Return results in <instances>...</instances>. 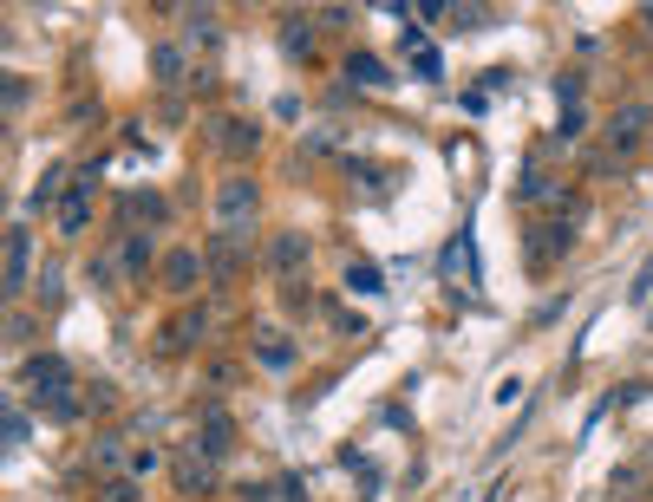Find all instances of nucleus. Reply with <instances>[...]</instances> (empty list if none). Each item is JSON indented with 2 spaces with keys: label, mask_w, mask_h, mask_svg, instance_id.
<instances>
[{
  "label": "nucleus",
  "mask_w": 653,
  "mask_h": 502,
  "mask_svg": "<svg viewBox=\"0 0 653 502\" xmlns=\"http://www.w3.org/2000/svg\"><path fill=\"white\" fill-rule=\"evenodd\" d=\"M628 300H634V307H647V300H653V261L641 268V275H634V287H628Z\"/></svg>",
  "instance_id": "obj_36"
},
{
  "label": "nucleus",
  "mask_w": 653,
  "mask_h": 502,
  "mask_svg": "<svg viewBox=\"0 0 653 502\" xmlns=\"http://www.w3.org/2000/svg\"><path fill=\"white\" fill-rule=\"evenodd\" d=\"M98 502H145V483H131V477H112Z\"/></svg>",
  "instance_id": "obj_34"
},
{
  "label": "nucleus",
  "mask_w": 653,
  "mask_h": 502,
  "mask_svg": "<svg viewBox=\"0 0 653 502\" xmlns=\"http://www.w3.org/2000/svg\"><path fill=\"white\" fill-rule=\"evenodd\" d=\"M66 190H73V170H66V163H46V170H40V183L27 190V210H33V215H60Z\"/></svg>",
  "instance_id": "obj_18"
},
{
  "label": "nucleus",
  "mask_w": 653,
  "mask_h": 502,
  "mask_svg": "<svg viewBox=\"0 0 653 502\" xmlns=\"http://www.w3.org/2000/svg\"><path fill=\"white\" fill-rule=\"evenodd\" d=\"M157 242H150V228H118L98 255H92V287H105V293H118V287H138L145 275H157Z\"/></svg>",
  "instance_id": "obj_2"
},
{
  "label": "nucleus",
  "mask_w": 653,
  "mask_h": 502,
  "mask_svg": "<svg viewBox=\"0 0 653 502\" xmlns=\"http://www.w3.org/2000/svg\"><path fill=\"white\" fill-rule=\"evenodd\" d=\"M340 287L360 293V300H379V293H386V275H379L372 261H347V268H340Z\"/></svg>",
  "instance_id": "obj_26"
},
{
  "label": "nucleus",
  "mask_w": 653,
  "mask_h": 502,
  "mask_svg": "<svg viewBox=\"0 0 653 502\" xmlns=\"http://www.w3.org/2000/svg\"><path fill=\"white\" fill-rule=\"evenodd\" d=\"M210 327H217V313H210V307H183V313H170V320H164V333H157V353H164V359L197 353V346L210 340Z\"/></svg>",
  "instance_id": "obj_7"
},
{
  "label": "nucleus",
  "mask_w": 653,
  "mask_h": 502,
  "mask_svg": "<svg viewBox=\"0 0 653 502\" xmlns=\"http://www.w3.org/2000/svg\"><path fill=\"white\" fill-rule=\"evenodd\" d=\"M307 255H314V242H307L301 228H275V235H268V248H262V268H268V281H275V287H288V281H301Z\"/></svg>",
  "instance_id": "obj_8"
},
{
  "label": "nucleus",
  "mask_w": 653,
  "mask_h": 502,
  "mask_svg": "<svg viewBox=\"0 0 653 502\" xmlns=\"http://www.w3.org/2000/svg\"><path fill=\"white\" fill-rule=\"evenodd\" d=\"M347 177H360V190L379 203V196H392V177H399V170H386V163H366V157H354V150H347Z\"/></svg>",
  "instance_id": "obj_25"
},
{
  "label": "nucleus",
  "mask_w": 653,
  "mask_h": 502,
  "mask_svg": "<svg viewBox=\"0 0 653 502\" xmlns=\"http://www.w3.org/2000/svg\"><path fill=\"white\" fill-rule=\"evenodd\" d=\"M203 281H210V261H203V248H197V242L164 248V261H157V287H164L170 300H190Z\"/></svg>",
  "instance_id": "obj_6"
},
{
  "label": "nucleus",
  "mask_w": 653,
  "mask_h": 502,
  "mask_svg": "<svg viewBox=\"0 0 653 502\" xmlns=\"http://www.w3.org/2000/svg\"><path fill=\"white\" fill-rule=\"evenodd\" d=\"M282 307H288V313H307V307H314V293H307V287H282Z\"/></svg>",
  "instance_id": "obj_38"
},
{
  "label": "nucleus",
  "mask_w": 653,
  "mask_h": 502,
  "mask_svg": "<svg viewBox=\"0 0 653 502\" xmlns=\"http://www.w3.org/2000/svg\"><path fill=\"white\" fill-rule=\"evenodd\" d=\"M576 215H543L529 235H523V261H529V275H549L569 248H576Z\"/></svg>",
  "instance_id": "obj_3"
},
{
  "label": "nucleus",
  "mask_w": 653,
  "mask_h": 502,
  "mask_svg": "<svg viewBox=\"0 0 653 502\" xmlns=\"http://www.w3.org/2000/svg\"><path fill=\"white\" fill-rule=\"evenodd\" d=\"M7 346H13V353H27V346H33V313H27V307H13V313H7Z\"/></svg>",
  "instance_id": "obj_30"
},
{
  "label": "nucleus",
  "mask_w": 653,
  "mask_h": 502,
  "mask_svg": "<svg viewBox=\"0 0 653 502\" xmlns=\"http://www.w3.org/2000/svg\"><path fill=\"white\" fill-rule=\"evenodd\" d=\"M112 398H118L112 385H92V392H85V412H112Z\"/></svg>",
  "instance_id": "obj_43"
},
{
  "label": "nucleus",
  "mask_w": 653,
  "mask_h": 502,
  "mask_svg": "<svg viewBox=\"0 0 653 502\" xmlns=\"http://www.w3.org/2000/svg\"><path fill=\"white\" fill-rule=\"evenodd\" d=\"M406 53H412V72H419L425 85H438V78H444V60H438V46L419 33V26H406Z\"/></svg>",
  "instance_id": "obj_24"
},
{
  "label": "nucleus",
  "mask_w": 653,
  "mask_h": 502,
  "mask_svg": "<svg viewBox=\"0 0 653 502\" xmlns=\"http://www.w3.org/2000/svg\"><path fill=\"white\" fill-rule=\"evenodd\" d=\"M464 268V281H477V261H471V228H457V242L444 248V275H457Z\"/></svg>",
  "instance_id": "obj_27"
},
{
  "label": "nucleus",
  "mask_w": 653,
  "mask_h": 502,
  "mask_svg": "<svg viewBox=\"0 0 653 502\" xmlns=\"http://www.w3.org/2000/svg\"><path fill=\"white\" fill-rule=\"evenodd\" d=\"M98 177H105V163H78V170H73V190H66L60 215H53V235H60V242H78V235L92 228V203H98Z\"/></svg>",
  "instance_id": "obj_4"
},
{
  "label": "nucleus",
  "mask_w": 653,
  "mask_h": 502,
  "mask_svg": "<svg viewBox=\"0 0 653 502\" xmlns=\"http://www.w3.org/2000/svg\"><path fill=\"white\" fill-rule=\"evenodd\" d=\"M118 222H125V228L150 222V228H157V222H170V203H164L157 190H118Z\"/></svg>",
  "instance_id": "obj_21"
},
{
  "label": "nucleus",
  "mask_w": 653,
  "mask_h": 502,
  "mask_svg": "<svg viewBox=\"0 0 653 502\" xmlns=\"http://www.w3.org/2000/svg\"><path fill=\"white\" fill-rule=\"evenodd\" d=\"M451 20H457L464 33H477V26H497V7H457V0H451Z\"/></svg>",
  "instance_id": "obj_31"
},
{
  "label": "nucleus",
  "mask_w": 653,
  "mask_h": 502,
  "mask_svg": "<svg viewBox=\"0 0 653 502\" xmlns=\"http://www.w3.org/2000/svg\"><path fill=\"white\" fill-rule=\"evenodd\" d=\"M556 98H562V105H581V78L576 72H556Z\"/></svg>",
  "instance_id": "obj_37"
},
{
  "label": "nucleus",
  "mask_w": 653,
  "mask_h": 502,
  "mask_svg": "<svg viewBox=\"0 0 653 502\" xmlns=\"http://www.w3.org/2000/svg\"><path fill=\"white\" fill-rule=\"evenodd\" d=\"M177 20H183V46H203V53L222 46V13L217 7H177Z\"/></svg>",
  "instance_id": "obj_20"
},
{
  "label": "nucleus",
  "mask_w": 653,
  "mask_h": 502,
  "mask_svg": "<svg viewBox=\"0 0 653 502\" xmlns=\"http://www.w3.org/2000/svg\"><path fill=\"white\" fill-rule=\"evenodd\" d=\"M562 307H569V293H549V300L536 307V327H549V320H562Z\"/></svg>",
  "instance_id": "obj_40"
},
{
  "label": "nucleus",
  "mask_w": 653,
  "mask_h": 502,
  "mask_svg": "<svg viewBox=\"0 0 653 502\" xmlns=\"http://www.w3.org/2000/svg\"><path fill=\"white\" fill-rule=\"evenodd\" d=\"M33 281H40V275H33V228L13 222V228H7V300L20 307V293Z\"/></svg>",
  "instance_id": "obj_13"
},
{
  "label": "nucleus",
  "mask_w": 653,
  "mask_h": 502,
  "mask_svg": "<svg viewBox=\"0 0 653 502\" xmlns=\"http://www.w3.org/2000/svg\"><path fill=\"white\" fill-rule=\"evenodd\" d=\"M27 430H33V418H27V405H20V398H7V444L20 450V444H27Z\"/></svg>",
  "instance_id": "obj_33"
},
{
  "label": "nucleus",
  "mask_w": 653,
  "mask_h": 502,
  "mask_svg": "<svg viewBox=\"0 0 653 502\" xmlns=\"http://www.w3.org/2000/svg\"><path fill=\"white\" fill-rule=\"evenodd\" d=\"M235 437H242L235 418H229L222 405H203V418H197V437H190V444H197L210 463H229V457H235Z\"/></svg>",
  "instance_id": "obj_12"
},
{
  "label": "nucleus",
  "mask_w": 653,
  "mask_h": 502,
  "mask_svg": "<svg viewBox=\"0 0 653 502\" xmlns=\"http://www.w3.org/2000/svg\"><path fill=\"white\" fill-rule=\"evenodd\" d=\"M653 131V111L647 105H621L614 118H608V157H634Z\"/></svg>",
  "instance_id": "obj_14"
},
{
  "label": "nucleus",
  "mask_w": 653,
  "mask_h": 502,
  "mask_svg": "<svg viewBox=\"0 0 653 502\" xmlns=\"http://www.w3.org/2000/svg\"><path fill=\"white\" fill-rule=\"evenodd\" d=\"M27 111V78H7V118H20Z\"/></svg>",
  "instance_id": "obj_39"
},
{
  "label": "nucleus",
  "mask_w": 653,
  "mask_h": 502,
  "mask_svg": "<svg viewBox=\"0 0 653 502\" xmlns=\"http://www.w3.org/2000/svg\"><path fill=\"white\" fill-rule=\"evenodd\" d=\"M347 92H392V72H386V60L379 53H347Z\"/></svg>",
  "instance_id": "obj_22"
},
{
  "label": "nucleus",
  "mask_w": 653,
  "mask_h": 502,
  "mask_svg": "<svg viewBox=\"0 0 653 502\" xmlns=\"http://www.w3.org/2000/svg\"><path fill=\"white\" fill-rule=\"evenodd\" d=\"M235 502H282V496H275V483H242Z\"/></svg>",
  "instance_id": "obj_41"
},
{
  "label": "nucleus",
  "mask_w": 653,
  "mask_h": 502,
  "mask_svg": "<svg viewBox=\"0 0 653 502\" xmlns=\"http://www.w3.org/2000/svg\"><path fill=\"white\" fill-rule=\"evenodd\" d=\"M634 20H641V33H647V40H653V7H641V13H634Z\"/></svg>",
  "instance_id": "obj_46"
},
{
  "label": "nucleus",
  "mask_w": 653,
  "mask_h": 502,
  "mask_svg": "<svg viewBox=\"0 0 653 502\" xmlns=\"http://www.w3.org/2000/svg\"><path fill=\"white\" fill-rule=\"evenodd\" d=\"M33 293H40V307L53 313V307L66 300V275H60V268H40V281H33Z\"/></svg>",
  "instance_id": "obj_29"
},
{
  "label": "nucleus",
  "mask_w": 653,
  "mask_h": 502,
  "mask_svg": "<svg viewBox=\"0 0 653 502\" xmlns=\"http://www.w3.org/2000/svg\"><path fill=\"white\" fill-rule=\"evenodd\" d=\"M314 20H320V26H354V13H347V7H320Z\"/></svg>",
  "instance_id": "obj_44"
},
{
  "label": "nucleus",
  "mask_w": 653,
  "mask_h": 502,
  "mask_svg": "<svg viewBox=\"0 0 653 502\" xmlns=\"http://www.w3.org/2000/svg\"><path fill=\"white\" fill-rule=\"evenodd\" d=\"M170 483H177V496H190V502L217 496V490H222V463H210L197 444H183V450L170 457Z\"/></svg>",
  "instance_id": "obj_9"
},
{
  "label": "nucleus",
  "mask_w": 653,
  "mask_h": 502,
  "mask_svg": "<svg viewBox=\"0 0 653 502\" xmlns=\"http://www.w3.org/2000/svg\"><path fill=\"white\" fill-rule=\"evenodd\" d=\"M210 143H217L222 157H255V150H262V125L222 111V118H210Z\"/></svg>",
  "instance_id": "obj_15"
},
{
  "label": "nucleus",
  "mask_w": 653,
  "mask_h": 502,
  "mask_svg": "<svg viewBox=\"0 0 653 502\" xmlns=\"http://www.w3.org/2000/svg\"><path fill=\"white\" fill-rule=\"evenodd\" d=\"M190 46L183 40H164V46H150V78H157V92H177V85H190Z\"/></svg>",
  "instance_id": "obj_16"
},
{
  "label": "nucleus",
  "mask_w": 653,
  "mask_h": 502,
  "mask_svg": "<svg viewBox=\"0 0 653 502\" xmlns=\"http://www.w3.org/2000/svg\"><path fill=\"white\" fill-rule=\"evenodd\" d=\"M301 150H307V157H334V150H340V131H307Z\"/></svg>",
  "instance_id": "obj_35"
},
{
  "label": "nucleus",
  "mask_w": 653,
  "mask_h": 502,
  "mask_svg": "<svg viewBox=\"0 0 653 502\" xmlns=\"http://www.w3.org/2000/svg\"><path fill=\"white\" fill-rule=\"evenodd\" d=\"M516 210H556L562 215V203H569V183L562 177H549L543 163H523V177H516Z\"/></svg>",
  "instance_id": "obj_11"
},
{
  "label": "nucleus",
  "mask_w": 653,
  "mask_h": 502,
  "mask_svg": "<svg viewBox=\"0 0 653 502\" xmlns=\"http://www.w3.org/2000/svg\"><path fill=\"white\" fill-rule=\"evenodd\" d=\"M282 53L301 60V66L320 53V20H314V13H282Z\"/></svg>",
  "instance_id": "obj_19"
},
{
  "label": "nucleus",
  "mask_w": 653,
  "mask_h": 502,
  "mask_svg": "<svg viewBox=\"0 0 653 502\" xmlns=\"http://www.w3.org/2000/svg\"><path fill=\"white\" fill-rule=\"evenodd\" d=\"M255 210H262V190H255V177H222L217 183V228L222 235H249V222H255Z\"/></svg>",
  "instance_id": "obj_5"
},
{
  "label": "nucleus",
  "mask_w": 653,
  "mask_h": 502,
  "mask_svg": "<svg viewBox=\"0 0 653 502\" xmlns=\"http://www.w3.org/2000/svg\"><path fill=\"white\" fill-rule=\"evenodd\" d=\"M419 20H451V0H419Z\"/></svg>",
  "instance_id": "obj_45"
},
{
  "label": "nucleus",
  "mask_w": 653,
  "mask_h": 502,
  "mask_svg": "<svg viewBox=\"0 0 653 502\" xmlns=\"http://www.w3.org/2000/svg\"><path fill=\"white\" fill-rule=\"evenodd\" d=\"M157 470H164V450L145 437V444L131 450V470H125V477H131V483H145V477H157Z\"/></svg>",
  "instance_id": "obj_28"
},
{
  "label": "nucleus",
  "mask_w": 653,
  "mask_h": 502,
  "mask_svg": "<svg viewBox=\"0 0 653 502\" xmlns=\"http://www.w3.org/2000/svg\"><path fill=\"white\" fill-rule=\"evenodd\" d=\"M131 450H138L131 437H118V430H105V437H92V450H85V463H92V470H98V477L112 483V477H125V470H131Z\"/></svg>",
  "instance_id": "obj_17"
},
{
  "label": "nucleus",
  "mask_w": 653,
  "mask_h": 502,
  "mask_svg": "<svg viewBox=\"0 0 653 502\" xmlns=\"http://www.w3.org/2000/svg\"><path fill=\"white\" fill-rule=\"evenodd\" d=\"M255 365H268V372H288L294 365V340L282 327H262V333H255Z\"/></svg>",
  "instance_id": "obj_23"
},
{
  "label": "nucleus",
  "mask_w": 653,
  "mask_h": 502,
  "mask_svg": "<svg viewBox=\"0 0 653 502\" xmlns=\"http://www.w3.org/2000/svg\"><path fill=\"white\" fill-rule=\"evenodd\" d=\"M20 392L46 425H78L85 418V392H78V372L66 353H27L20 359Z\"/></svg>",
  "instance_id": "obj_1"
},
{
  "label": "nucleus",
  "mask_w": 653,
  "mask_h": 502,
  "mask_svg": "<svg viewBox=\"0 0 653 502\" xmlns=\"http://www.w3.org/2000/svg\"><path fill=\"white\" fill-rule=\"evenodd\" d=\"M203 261H210V287H235L242 275H249V235H222V228H210Z\"/></svg>",
  "instance_id": "obj_10"
},
{
  "label": "nucleus",
  "mask_w": 653,
  "mask_h": 502,
  "mask_svg": "<svg viewBox=\"0 0 653 502\" xmlns=\"http://www.w3.org/2000/svg\"><path fill=\"white\" fill-rule=\"evenodd\" d=\"M588 131V111L581 105H562V118H556V143H576Z\"/></svg>",
  "instance_id": "obj_32"
},
{
  "label": "nucleus",
  "mask_w": 653,
  "mask_h": 502,
  "mask_svg": "<svg viewBox=\"0 0 653 502\" xmlns=\"http://www.w3.org/2000/svg\"><path fill=\"white\" fill-rule=\"evenodd\" d=\"M275 496H282V502H307V477H282V483H275Z\"/></svg>",
  "instance_id": "obj_42"
}]
</instances>
